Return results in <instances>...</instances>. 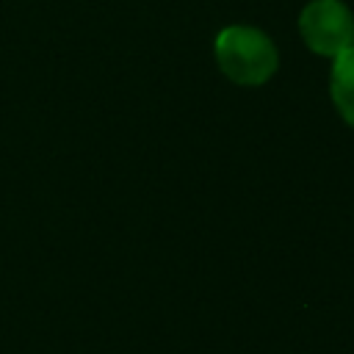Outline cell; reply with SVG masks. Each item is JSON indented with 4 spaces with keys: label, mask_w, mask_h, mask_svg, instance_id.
I'll list each match as a JSON object with an SVG mask.
<instances>
[{
    "label": "cell",
    "mask_w": 354,
    "mask_h": 354,
    "mask_svg": "<svg viewBox=\"0 0 354 354\" xmlns=\"http://www.w3.org/2000/svg\"><path fill=\"white\" fill-rule=\"evenodd\" d=\"M216 61L238 86H263L279 66L274 41L249 25H230L216 36Z\"/></svg>",
    "instance_id": "cell-1"
},
{
    "label": "cell",
    "mask_w": 354,
    "mask_h": 354,
    "mask_svg": "<svg viewBox=\"0 0 354 354\" xmlns=\"http://www.w3.org/2000/svg\"><path fill=\"white\" fill-rule=\"evenodd\" d=\"M304 44L326 58H337L354 44V14L340 0H313L299 17Z\"/></svg>",
    "instance_id": "cell-2"
},
{
    "label": "cell",
    "mask_w": 354,
    "mask_h": 354,
    "mask_svg": "<svg viewBox=\"0 0 354 354\" xmlns=\"http://www.w3.org/2000/svg\"><path fill=\"white\" fill-rule=\"evenodd\" d=\"M329 91H332V102L337 113L354 127V44L335 58Z\"/></svg>",
    "instance_id": "cell-3"
}]
</instances>
